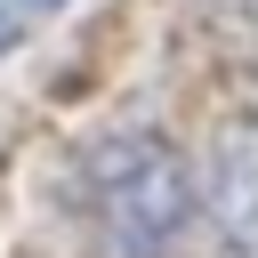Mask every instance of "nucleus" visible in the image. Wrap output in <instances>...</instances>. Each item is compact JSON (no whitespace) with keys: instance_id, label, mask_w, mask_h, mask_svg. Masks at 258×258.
Instances as JSON below:
<instances>
[{"instance_id":"f257e3e1","label":"nucleus","mask_w":258,"mask_h":258,"mask_svg":"<svg viewBox=\"0 0 258 258\" xmlns=\"http://www.w3.org/2000/svg\"><path fill=\"white\" fill-rule=\"evenodd\" d=\"M97 218H105V250L113 258H161L194 218V177L177 169L169 145L121 137L97 161Z\"/></svg>"},{"instance_id":"f03ea898","label":"nucleus","mask_w":258,"mask_h":258,"mask_svg":"<svg viewBox=\"0 0 258 258\" xmlns=\"http://www.w3.org/2000/svg\"><path fill=\"white\" fill-rule=\"evenodd\" d=\"M56 8H64V0H0V56H8L16 40H32Z\"/></svg>"}]
</instances>
